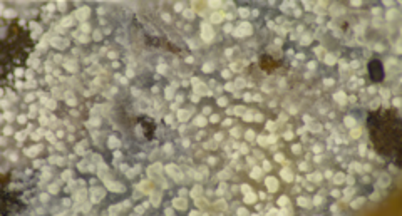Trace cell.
<instances>
[{"instance_id":"cell-1","label":"cell","mask_w":402,"mask_h":216,"mask_svg":"<svg viewBox=\"0 0 402 216\" xmlns=\"http://www.w3.org/2000/svg\"><path fill=\"white\" fill-rule=\"evenodd\" d=\"M368 131L372 134L377 151L381 155L394 158L399 161V148H401V128L399 119L392 114H371L368 116Z\"/></svg>"},{"instance_id":"cell-2","label":"cell","mask_w":402,"mask_h":216,"mask_svg":"<svg viewBox=\"0 0 402 216\" xmlns=\"http://www.w3.org/2000/svg\"><path fill=\"white\" fill-rule=\"evenodd\" d=\"M368 72H371V79L374 81V83H381L382 79H384V69H382V62L381 61H371V64H368Z\"/></svg>"}]
</instances>
